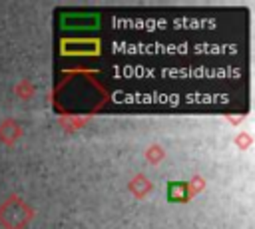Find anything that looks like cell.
Here are the masks:
<instances>
[{
  "label": "cell",
  "instance_id": "obj_1",
  "mask_svg": "<svg viewBox=\"0 0 255 229\" xmlns=\"http://www.w3.org/2000/svg\"><path fill=\"white\" fill-rule=\"evenodd\" d=\"M34 217V211L20 197H10L0 205V223L6 229H24Z\"/></svg>",
  "mask_w": 255,
  "mask_h": 229
},
{
  "label": "cell",
  "instance_id": "obj_2",
  "mask_svg": "<svg viewBox=\"0 0 255 229\" xmlns=\"http://www.w3.org/2000/svg\"><path fill=\"white\" fill-rule=\"evenodd\" d=\"M20 133H22L20 123L14 121V119H6V121L0 125V139H2L4 143H12Z\"/></svg>",
  "mask_w": 255,
  "mask_h": 229
},
{
  "label": "cell",
  "instance_id": "obj_3",
  "mask_svg": "<svg viewBox=\"0 0 255 229\" xmlns=\"http://www.w3.org/2000/svg\"><path fill=\"white\" fill-rule=\"evenodd\" d=\"M191 195V187L185 183H169V199L173 201H185Z\"/></svg>",
  "mask_w": 255,
  "mask_h": 229
},
{
  "label": "cell",
  "instance_id": "obj_4",
  "mask_svg": "<svg viewBox=\"0 0 255 229\" xmlns=\"http://www.w3.org/2000/svg\"><path fill=\"white\" fill-rule=\"evenodd\" d=\"M131 189H133V193H135V195H143V193H147V191L151 189V183H149L145 177L137 175V177L131 181Z\"/></svg>",
  "mask_w": 255,
  "mask_h": 229
}]
</instances>
